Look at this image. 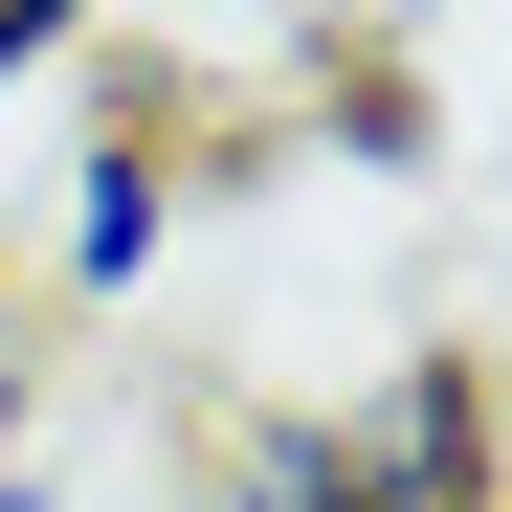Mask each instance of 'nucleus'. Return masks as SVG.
Wrapping results in <instances>:
<instances>
[{
	"label": "nucleus",
	"mask_w": 512,
	"mask_h": 512,
	"mask_svg": "<svg viewBox=\"0 0 512 512\" xmlns=\"http://www.w3.org/2000/svg\"><path fill=\"white\" fill-rule=\"evenodd\" d=\"M334 423H357V490L379 512H512V379L490 357H379Z\"/></svg>",
	"instance_id": "f257e3e1"
},
{
	"label": "nucleus",
	"mask_w": 512,
	"mask_h": 512,
	"mask_svg": "<svg viewBox=\"0 0 512 512\" xmlns=\"http://www.w3.org/2000/svg\"><path fill=\"white\" fill-rule=\"evenodd\" d=\"M156 245H179V134H156V112H90V156H67L45 268H23V290H67V312H134V290H156Z\"/></svg>",
	"instance_id": "f03ea898"
},
{
	"label": "nucleus",
	"mask_w": 512,
	"mask_h": 512,
	"mask_svg": "<svg viewBox=\"0 0 512 512\" xmlns=\"http://www.w3.org/2000/svg\"><path fill=\"white\" fill-rule=\"evenodd\" d=\"M201 512H379V490H357V423H334V401H268V423H223Z\"/></svg>",
	"instance_id": "7ed1b4c3"
},
{
	"label": "nucleus",
	"mask_w": 512,
	"mask_h": 512,
	"mask_svg": "<svg viewBox=\"0 0 512 512\" xmlns=\"http://www.w3.org/2000/svg\"><path fill=\"white\" fill-rule=\"evenodd\" d=\"M90 23H112V0H0V90H45V67H90Z\"/></svg>",
	"instance_id": "20e7f679"
},
{
	"label": "nucleus",
	"mask_w": 512,
	"mask_h": 512,
	"mask_svg": "<svg viewBox=\"0 0 512 512\" xmlns=\"http://www.w3.org/2000/svg\"><path fill=\"white\" fill-rule=\"evenodd\" d=\"M23 401H45V357H23V268H0V468H23Z\"/></svg>",
	"instance_id": "39448f33"
},
{
	"label": "nucleus",
	"mask_w": 512,
	"mask_h": 512,
	"mask_svg": "<svg viewBox=\"0 0 512 512\" xmlns=\"http://www.w3.org/2000/svg\"><path fill=\"white\" fill-rule=\"evenodd\" d=\"M0 512H67V490H45V468H0Z\"/></svg>",
	"instance_id": "423d86ee"
}]
</instances>
